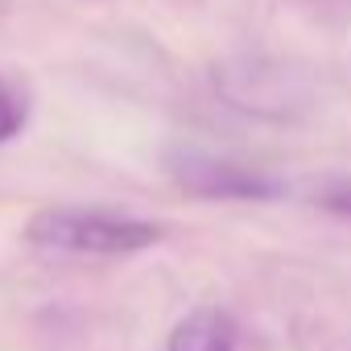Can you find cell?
I'll list each match as a JSON object with an SVG mask.
<instances>
[{
    "label": "cell",
    "instance_id": "8992f818",
    "mask_svg": "<svg viewBox=\"0 0 351 351\" xmlns=\"http://www.w3.org/2000/svg\"><path fill=\"white\" fill-rule=\"evenodd\" d=\"M322 207H326V211H335V215H351V186L326 191V195H322Z\"/></svg>",
    "mask_w": 351,
    "mask_h": 351
},
{
    "label": "cell",
    "instance_id": "3957f363",
    "mask_svg": "<svg viewBox=\"0 0 351 351\" xmlns=\"http://www.w3.org/2000/svg\"><path fill=\"white\" fill-rule=\"evenodd\" d=\"M215 87L228 104L256 112V116H289L302 104V83H293L289 71L269 66L261 58L215 66Z\"/></svg>",
    "mask_w": 351,
    "mask_h": 351
},
{
    "label": "cell",
    "instance_id": "6da1fadb",
    "mask_svg": "<svg viewBox=\"0 0 351 351\" xmlns=\"http://www.w3.org/2000/svg\"><path fill=\"white\" fill-rule=\"evenodd\" d=\"M29 244L38 248H62V252H91V256H124L141 252L161 240L157 223L108 215V211H75V207H50L38 211L25 228Z\"/></svg>",
    "mask_w": 351,
    "mask_h": 351
},
{
    "label": "cell",
    "instance_id": "277c9868",
    "mask_svg": "<svg viewBox=\"0 0 351 351\" xmlns=\"http://www.w3.org/2000/svg\"><path fill=\"white\" fill-rule=\"evenodd\" d=\"M232 347H236V322L215 306L191 310L169 330V343H165V351H232Z\"/></svg>",
    "mask_w": 351,
    "mask_h": 351
},
{
    "label": "cell",
    "instance_id": "52a82bcc",
    "mask_svg": "<svg viewBox=\"0 0 351 351\" xmlns=\"http://www.w3.org/2000/svg\"><path fill=\"white\" fill-rule=\"evenodd\" d=\"M0 9H5V0H0Z\"/></svg>",
    "mask_w": 351,
    "mask_h": 351
},
{
    "label": "cell",
    "instance_id": "7a4b0ae2",
    "mask_svg": "<svg viewBox=\"0 0 351 351\" xmlns=\"http://www.w3.org/2000/svg\"><path fill=\"white\" fill-rule=\"evenodd\" d=\"M169 173L195 199H277L281 195V182L265 178L261 169H248L211 153H195V149L173 153Z\"/></svg>",
    "mask_w": 351,
    "mask_h": 351
},
{
    "label": "cell",
    "instance_id": "5b68a950",
    "mask_svg": "<svg viewBox=\"0 0 351 351\" xmlns=\"http://www.w3.org/2000/svg\"><path fill=\"white\" fill-rule=\"evenodd\" d=\"M21 128V104L13 99V91L0 83V141H9Z\"/></svg>",
    "mask_w": 351,
    "mask_h": 351
}]
</instances>
